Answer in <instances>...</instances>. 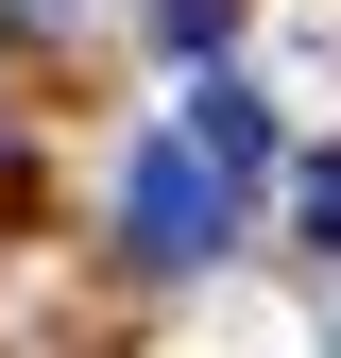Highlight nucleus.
<instances>
[{
    "mask_svg": "<svg viewBox=\"0 0 341 358\" xmlns=\"http://www.w3.org/2000/svg\"><path fill=\"white\" fill-rule=\"evenodd\" d=\"M222 171H205L188 137H154L137 171H119V239H137V273H205V256H222Z\"/></svg>",
    "mask_w": 341,
    "mask_h": 358,
    "instance_id": "nucleus-1",
    "label": "nucleus"
},
{
    "mask_svg": "<svg viewBox=\"0 0 341 358\" xmlns=\"http://www.w3.org/2000/svg\"><path fill=\"white\" fill-rule=\"evenodd\" d=\"M188 154L222 171V188H256V171H273V103H256V85H222V69H205V85H188Z\"/></svg>",
    "mask_w": 341,
    "mask_h": 358,
    "instance_id": "nucleus-2",
    "label": "nucleus"
},
{
    "mask_svg": "<svg viewBox=\"0 0 341 358\" xmlns=\"http://www.w3.org/2000/svg\"><path fill=\"white\" fill-rule=\"evenodd\" d=\"M290 205H307V239L341 256V154H307V171H290Z\"/></svg>",
    "mask_w": 341,
    "mask_h": 358,
    "instance_id": "nucleus-3",
    "label": "nucleus"
}]
</instances>
